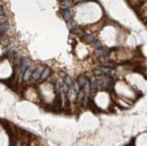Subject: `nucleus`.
Wrapping results in <instances>:
<instances>
[{"label": "nucleus", "mask_w": 147, "mask_h": 146, "mask_svg": "<svg viewBox=\"0 0 147 146\" xmlns=\"http://www.w3.org/2000/svg\"><path fill=\"white\" fill-rule=\"evenodd\" d=\"M43 68H37L35 70L33 71V73H32V79H33V80H38L39 79H41V75H42V72H43Z\"/></svg>", "instance_id": "2"}, {"label": "nucleus", "mask_w": 147, "mask_h": 146, "mask_svg": "<svg viewBox=\"0 0 147 146\" xmlns=\"http://www.w3.org/2000/svg\"><path fill=\"white\" fill-rule=\"evenodd\" d=\"M29 66H30V60H28V59H23V60H21L20 65L18 66L19 71L22 72V73H24V72L29 68Z\"/></svg>", "instance_id": "1"}, {"label": "nucleus", "mask_w": 147, "mask_h": 146, "mask_svg": "<svg viewBox=\"0 0 147 146\" xmlns=\"http://www.w3.org/2000/svg\"><path fill=\"white\" fill-rule=\"evenodd\" d=\"M51 76V70L49 68H45L43 72H42V75H41V79L44 80V79H47L49 77Z\"/></svg>", "instance_id": "6"}, {"label": "nucleus", "mask_w": 147, "mask_h": 146, "mask_svg": "<svg viewBox=\"0 0 147 146\" xmlns=\"http://www.w3.org/2000/svg\"><path fill=\"white\" fill-rule=\"evenodd\" d=\"M32 73H33V71L31 69H27L24 72V77H23V79H24V81H28L31 78H32Z\"/></svg>", "instance_id": "8"}, {"label": "nucleus", "mask_w": 147, "mask_h": 146, "mask_svg": "<svg viewBox=\"0 0 147 146\" xmlns=\"http://www.w3.org/2000/svg\"><path fill=\"white\" fill-rule=\"evenodd\" d=\"M71 33L72 34H74L75 35H77V36H79V37H83L85 34V32L83 31V29H81V28H79V27H75V28H73L72 30H71Z\"/></svg>", "instance_id": "3"}, {"label": "nucleus", "mask_w": 147, "mask_h": 146, "mask_svg": "<svg viewBox=\"0 0 147 146\" xmlns=\"http://www.w3.org/2000/svg\"><path fill=\"white\" fill-rule=\"evenodd\" d=\"M67 25H68V27L70 28V30H72L73 28H75V27L77 26L76 25V23L74 22L72 19H70L69 21H67Z\"/></svg>", "instance_id": "16"}, {"label": "nucleus", "mask_w": 147, "mask_h": 146, "mask_svg": "<svg viewBox=\"0 0 147 146\" xmlns=\"http://www.w3.org/2000/svg\"><path fill=\"white\" fill-rule=\"evenodd\" d=\"M61 15H62V17L63 19L65 20V21H69L70 19H71V12H70V9H64L61 13Z\"/></svg>", "instance_id": "7"}, {"label": "nucleus", "mask_w": 147, "mask_h": 146, "mask_svg": "<svg viewBox=\"0 0 147 146\" xmlns=\"http://www.w3.org/2000/svg\"><path fill=\"white\" fill-rule=\"evenodd\" d=\"M0 15H5V10L2 6H0Z\"/></svg>", "instance_id": "19"}, {"label": "nucleus", "mask_w": 147, "mask_h": 146, "mask_svg": "<svg viewBox=\"0 0 147 146\" xmlns=\"http://www.w3.org/2000/svg\"><path fill=\"white\" fill-rule=\"evenodd\" d=\"M72 2L71 0H64V1H61V6L63 8V9H70V8L72 7Z\"/></svg>", "instance_id": "5"}, {"label": "nucleus", "mask_w": 147, "mask_h": 146, "mask_svg": "<svg viewBox=\"0 0 147 146\" xmlns=\"http://www.w3.org/2000/svg\"><path fill=\"white\" fill-rule=\"evenodd\" d=\"M77 100L80 102V103H82V102H84V100H86V93H85L84 89L80 90V92L78 93Z\"/></svg>", "instance_id": "9"}, {"label": "nucleus", "mask_w": 147, "mask_h": 146, "mask_svg": "<svg viewBox=\"0 0 147 146\" xmlns=\"http://www.w3.org/2000/svg\"><path fill=\"white\" fill-rule=\"evenodd\" d=\"M60 1H64V0H60Z\"/></svg>", "instance_id": "20"}, {"label": "nucleus", "mask_w": 147, "mask_h": 146, "mask_svg": "<svg viewBox=\"0 0 147 146\" xmlns=\"http://www.w3.org/2000/svg\"><path fill=\"white\" fill-rule=\"evenodd\" d=\"M89 84H90V89L93 91L97 90V79L95 77H92L90 81H89Z\"/></svg>", "instance_id": "12"}, {"label": "nucleus", "mask_w": 147, "mask_h": 146, "mask_svg": "<svg viewBox=\"0 0 147 146\" xmlns=\"http://www.w3.org/2000/svg\"><path fill=\"white\" fill-rule=\"evenodd\" d=\"M87 81H88V79H86L85 77H83V76H80L78 79V84H79V86L80 87V88H83V87L85 86V84L87 83Z\"/></svg>", "instance_id": "11"}, {"label": "nucleus", "mask_w": 147, "mask_h": 146, "mask_svg": "<svg viewBox=\"0 0 147 146\" xmlns=\"http://www.w3.org/2000/svg\"><path fill=\"white\" fill-rule=\"evenodd\" d=\"M72 88H73V89H74V91L76 92V93H79L80 92V90L81 89L80 88V87L79 86V84H78V82H76V83H74L73 84V86H72Z\"/></svg>", "instance_id": "18"}, {"label": "nucleus", "mask_w": 147, "mask_h": 146, "mask_svg": "<svg viewBox=\"0 0 147 146\" xmlns=\"http://www.w3.org/2000/svg\"><path fill=\"white\" fill-rule=\"evenodd\" d=\"M82 38H83V40H84L86 42H88V43H91V42H93V41H95V36H94L93 34H85Z\"/></svg>", "instance_id": "10"}, {"label": "nucleus", "mask_w": 147, "mask_h": 146, "mask_svg": "<svg viewBox=\"0 0 147 146\" xmlns=\"http://www.w3.org/2000/svg\"><path fill=\"white\" fill-rule=\"evenodd\" d=\"M101 72H103L104 74H107V75H111V73H112V69L111 68H108V67H100L98 69Z\"/></svg>", "instance_id": "13"}, {"label": "nucleus", "mask_w": 147, "mask_h": 146, "mask_svg": "<svg viewBox=\"0 0 147 146\" xmlns=\"http://www.w3.org/2000/svg\"><path fill=\"white\" fill-rule=\"evenodd\" d=\"M91 45H92V47L95 49V50L100 49L101 47H102V43H101L99 41H98V40H95L93 42H91Z\"/></svg>", "instance_id": "15"}, {"label": "nucleus", "mask_w": 147, "mask_h": 146, "mask_svg": "<svg viewBox=\"0 0 147 146\" xmlns=\"http://www.w3.org/2000/svg\"><path fill=\"white\" fill-rule=\"evenodd\" d=\"M64 82H65V84H66L69 88H72V86H73L72 79H71V78H70V76L66 75L65 77H64Z\"/></svg>", "instance_id": "14"}, {"label": "nucleus", "mask_w": 147, "mask_h": 146, "mask_svg": "<svg viewBox=\"0 0 147 146\" xmlns=\"http://www.w3.org/2000/svg\"><path fill=\"white\" fill-rule=\"evenodd\" d=\"M107 53H108V52H107V49L105 48H101L100 49H98V50H95V54L97 55V56L98 57H102V56H107Z\"/></svg>", "instance_id": "4"}, {"label": "nucleus", "mask_w": 147, "mask_h": 146, "mask_svg": "<svg viewBox=\"0 0 147 146\" xmlns=\"http://www.w3.org/2000/svg\"><path fill=\"white\" fill-rule=\"evenodd\" d=\"M7 29H8V25L6 24V23H1L0 24V33L1 34H5L6 31H7Z\"/></svg>", "instance_id": "17"}]
</instances>
